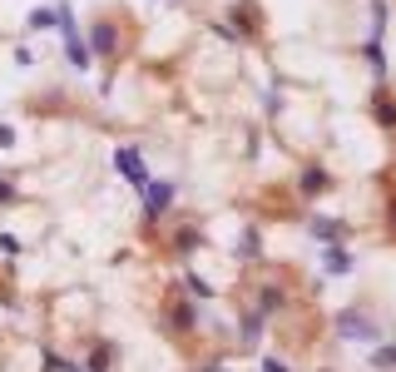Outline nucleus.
I'll return each instance as SVG.
<instances>
[{
	"label": "nucleus",
	"mask_w": 396,
	"mask_h": 372,
	"mask_svg": "<svg viewBox=\"0 0 396 372\" xmlns=\"http://www.w3.org/2000/svg\"><path fill=\"white\" fill-rule=\"evenodd\" d=\"M337 333H342L347 343H377V338H382L377 323L362 318V313H342V318H337Z\"/></svg>",
	"instance_id": "nucleus-1"
},
{
	"label": "nucleus",
	"mask_w": 396,
	"mask_h": 372,
	"mask_svg": "<svg viewBox=\"0 0 396 372\" xmlns=\"http://www.w3.org/2000/svg\"><path fill=\"white\" fill-rule=\"evenodd\" d=\"M114 169L134 184V189H149V169H144V159H139V149H119L114 154Z\"/></svg>",
	"instance_id": "nucleus-2"
},
{
	"label": "nucleus",
	"mask_w": 396,
	"mask_h": 372,
	"mask_svg": "<svg viewBox=\"0 0 396 372\" xmlns=\"http://www.w3.org/2000/svg\"><path fill=\"white\" fill-rule=\"evenodd\" d=\"M144 194H149V214L159 219V214L174 203V184H154V179H149V189H144Z\"/></svg>",
	"instance_id": "nucleus-3"
},
{
	"label": "nucleus",
	"mask_w": 396,
	"mask_h": 372,
	"mask_svg": "<svg viewBox=\"0 0 396 372\" xmlns=\"http://www.w3.org/2000/svg\"><path fill=\"white\" fill-rule=\"evenodd\" d=\"M371 99H377V105H371V110H377V124H382V129H396V99L386 90H377Z\"/></svg>",
	"instance_id": "nucleus-4"
},
{
	"label": "nucleus",
	"mask_w": 396,
	"mask_h": 372,
	"mask_svg": "<svg viewBox=\"0 0 396 372\" xmlns=\"http://www.w3.org/2000/svg\"><path fill=\"white\" fill-rule=\"evenodd\" d=\"M114 45H119L114 25H109V20H99V25H94V50H99V55H114Z\"/></svg>",
	"instance_id": "nucleus-5"
},
{
	"label": "nucleus",
	"mask_w": 396,
	"mask_h": 372,
	"mask_svg": "<svg viewBox=\"0 0 396 372\" xmlns=\"http://www.w3.org/2000/svg\"><path fill=\"white\" fill-rule=\"evenodd\" d=\"M327 273H352V253L347 248H327Z\"/></svg>",
	"instance_id": "nucleus-6"
},
{
	"label": "nucleus",
	"mask_w": 396,
	"mask_h": 372,
	"mask_svg": "<svg viewBox=\"0 0 396 372\" xmlns=\"http://www.w3.org/2000/svg\"><path fill=\"white\" fill-rule=\"evenodd\" d=\"M312 234H317V238H342V223H332V219H312Z\"/></svg>",
	"instance_id": "nucleus-7"
},
{
	"label": "nucleus",
	"mask_w": 396,
	"mask_h": 372,
	"mask_svg": "<svg viewBox=\"0 0 396 372\" xmlns=\"http://www.w3.org/2000/svg\"><path fill=\"white\" fill-rule=\"evenodd\" d=\"M322 189H327V174L322 169H307L302 174V194H322Z\"/></svg>",
	"instance_id": "nucleus-8"
},
{
	"label": "nucleus",
	"mask_w": 396,
	"mask_h": 372,
	"mask_svg": "<svg viewBox=\"0 0 396 372\" xmlns=\"http://www.w3.org/2000/svg\"><path fill=\"white\" fill-rule=\"evenodd\" d=\"M109 358H114V347H109V343H99V347H94V358H90V372H104V367H109Z\"/></svg>",
	"instance_id": "nucleus-9"
},
{
	"label": "nucleus",
	"mask_w": 396,
	"mask_h": 372,
	"mask_svg": "<svg viewBox=\"0 0 396 372\" xmlns=\"http://www.w3.org/2000/svg\"><path fill=\"white\" fill-rule=\"evenodd\" d=\"M371 367H396V347H377V353H371Z\"/></svg>",
	"instance_id": "nucleus-10"
},
{
	"label": "nucleus",
	"mask_w": 396,
	"mask_h": 372,
	"mask_svg": "<svg viewBox=\"0 0 396 372\" xmlns=\"http://www.w3.org/2000/svg\"><path fill=\"white\" fill-rule=\"evenodd\" d=\"M30 25H35V30H40V25H60V15H55V10H35Z\"/></svg>",
	"instance_id": "nucleus-11"
},
{
	"label": "nucleus",
	"mask_w": 396,
	"mask_h": 372,
	"mask_svg": "<svg viewBox=\"0 0 396 372\" xmlns=\"http://www.w3.org/2000/svg\"><path fill=\"white\" fill-rule=\"evenodd\" d=\"M189 323H194V313H189V303H179V308H174V327H179V333H183V327H189Z\"/></svg>",
	"instance_id": "nucleus-12"
},
{
	"label": "nucleus",
	"mask_w": 396,
	"mask_h": 372,
	"mask_svg": "<svg viewBox=\"0 0 396 372\" xmlns=\"http://www.w3.org/2000/svg\"><path fill=\"white\" fill-rule=\"evenodd\" d=\"M263 372H287V362H278V358H267V362H263Z\"/></svg>",
	"instance_id": "nucleus-13"
},
{
	"label": "nucleus",
	"mask_w": 396,
	"mask_h": 372,
	"mask_svg": "<svg viewBox=\"0 0 396 372\" xmlns=\"http://www.w3.org/2000/svg\"><path fill=\"white\" fill-rule=\"evenodd\" d=\"M391 229H396V203H391Z\"/></svg>",
	"instance_id": "nucleus-14"
}]
</instances>
